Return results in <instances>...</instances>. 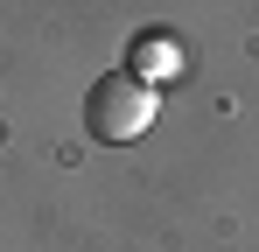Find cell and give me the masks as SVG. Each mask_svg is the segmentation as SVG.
Returning a JSON list of instances; mask_svg holds the SVG:
<instances>
[{
    "mask_svg": "<svg viewBox=\"0 0 259 252\" xmlns=\"http://www.w3.org/2000/svg\"><path fill=\"white\" fill-rule=\"evenodd\" d=\"M119 70H133L140 84L161 91L168 77H182V35H175V28H140V35L126 42V63H119Z\"/></svg>",
    "mask_w": 259,
    "mask_h": 252,
    "instance_id": "2",
    "label": "cell"
},
{
    "mask_svg": "<svg viewBox=\"0 0 259 252\" xmlns=\"http://www.w3.org/2000/svg\"><path fill=\"white\" fill-rule=\"evenodd\" d=\"M161 112V98H154V84H140L133 70H105V77L84 91V133L98 147H126L140 140L147 126Z\"/></svg>",
    "mask_w": 259,
    "mask_h": 252,
    "instance_id": "1",
    "label": "cell"
}]
</instances>
